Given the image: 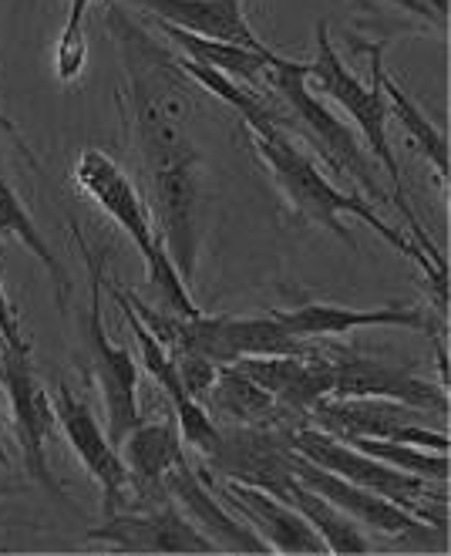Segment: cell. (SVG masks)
Segmentation results:
<instances>
[{"label": "cell", "mask_w": 451, "mask_h": 556, "mask_svg": "<svg viewBox=\"0 0 451 556\" xmlns=\"http://www.w3.org/2000/svg\"><path fill=\"white\" fill-rule=\"evenodd\" d=\"M334 365L331 399H388L425 415H448V391L428 378H417L411 368L377 362L353 351H327Z\"/></svg>", "instance_id": "4fadbf2b"}, {"label": "cell", "mask_w": 451, "mask_h": 556, "mask_svg": "<svg viewBox=\"0 0 451 556\" xmlns=\"http://www.w3.org/2000/svg\"><path fill=\"white\" fill-rule=\"evenodd\" d=\"M289 334L300 341L313 338H340L350 331H361V327H404V331L417 334H438V324L425 307H404V304H384L374 311H358V307H344V304H300L289 311H270Z\"/></svg>", "instance_id": "ffe728a7"}, {"label": "cell", "mask_w": 451, "mask_h": 556, "mask_svg": "<svg viewBox=\"0 0 451 556\" xmlns=\"http://www.w3.org/2000/svg\"><path fill=\"white\" fill-rule=\"evenodd\" d=\"M158 30H166V38L182 48V58L196 61V64H206V68L233 78L253 91H267V81H270V68L273 61L280 58L276 51H249V48H240V45H226V41H209V38H199V35H189L182 27H172V24H163L155 21Z\"/></svg>", "instance_id": "cb8c5ba5"}, {"label": "cell", "mask_w": 451, "mask_h": 556, "mask_svg": "<svg viewBox=\"0 0 451 556\" xmlns=\"http://www.w3.org/2000/svg\"><path fill=\"white\" fill-rule=\"evenodd\" d=\"M75 182L88 200L99 206L128 240H132V247L139 250L142 264L149 270V283L158 298V307L169 314H179V317L199 314L196 301H192V287H185V280L176 274L163 240H158L152 230V216L142 203L136 182L99 149H85L75 159Z\"/></svg>", "instance_id": "5b68a950"}, {"label": "cell", "mask_w": 451, "mask_h": 556, "mask_svg": "<svg viewBox=\"0 0 451 556\" xmlns=\"http://www.w3.org/2000/svg\"><path fill=\"white\" fill-rule=\"evenodd\" d=\"M286 435H289V445H294L307 463L327 469L361 489H371V493L398 503L411 516L428 522V527L435 522L438 530H444V485L441 482H428L422 476L384 466L353 445H347L344 439H334L331 432L317 429V425H297V429H289Z\"/></svg>", "instance_id": "8992f818"}, {"label": "cell", "mask_w": 451, "mask_h": 556, "mask_svg": "<svg viewBox=\"0 0 451 556\" xmlns=\"http://www.w3.org/2000/svg\"><path fill=\"white\" fill-rule=\"evenodd\" d=\"M384 4L401 8L414 17H422L428 24H435L438 30L448 27V0H384Z\"/></svg>", "instance_id": "4dcf8cb0"}, {"label": "cell", "mask_w": 451, "mask_h": 556, "mask_svg": "<svg viewBox=\"0 0 451 556\" xmlns=\"http://www.w3.org/2000/svg\"><path fill=\"white\" fill-rule=\"evenodd\" d=\"M8 415H4V408H0V466L8 463Z\"/></svg>", "instance_id": "1f68e13d"}, {"label": "cell", "mask_w": 451, "mask_h": 556, "mask_svg": "<svg viewBox=\"0 0 451 556\" xmlns=\"http://www.w3.org/2000/svg\"><path fill=\"white\" fill-rule=\"evenodd\" d=\"M216 493L256 536H260L270 546V553H289V556H297V553L300 556L327 553L324 540H320V533L310 527V522L294 506H286L283 500L263 493V489L243 485V482H233V479H222Z\"/></svg>", "instance_id": "e0dca14e"}, {"label": "cell", "mask_w": 451, "mask_h": 556, "mask_svg": "<svg viewBox=\"0 0 451 556\" xmlns=\"http://www.w3.org/2000/svg\"><path fill=\"white\" fill-rule=\"evenodd\" d=\"M88 540L105 543L115 553H219L172 500L139 506L136 513H112L102 527L88 530Z\"/></svg>", "instance_id": "9a60e30c"}, {"label": "cell", "mask_w": 451, "mask_h": 556, "mask_svg": "<svg viewBox=\"0 0 451 556\" xmlns=\"http://www.w3.org/2000/svg\"><path fill=\"white\" fill-rule=\"evenodd\" d=\"M246 378H253L263 391L300 418L334 391V365L327 348H307L300 354H273V357H240L233 362Z\"/></svg>", "instance_id": "ac0fdd59"}, {"label": "cell", "mask_w": 451, "mask_h": 556, "mask_svg": "<svg viewBox=\"0 0 451 556\" xmlns=\"http://www.w3.org/2000/svg\"><path fill=\"white\" fill-rule=\"evenodd\" d=\"M128 4H136L163 24L182 27L189 35L240 45L249 51H270L246 21L243 0H128Z\"/></svg>", "instance_id": "44dd1931"}, {"label": "cell", "mask_w": 451, "mask_h": 556, "mask_svg": "<svg viewBox=\"0 0 451 556\" xmlns=\"http://www.w3.org/2000/svg\"><path fill=\"white\" fill-rule=\"evenodd\" d=\"M276 500H283L286 506H294L310 522V527L320 533V540H324L327 553H340V556L374 553L371 540L361 530V522H353L344 509H337L331 500H324L320 493H313V489H307L300 479L289 482Z\"/></svg>", "instance_id": "d4e9b609"}, {"label": "cell", "mask_w": 451, "mask_h": 556, "mask_svg": "<svg viewBox=\"0 0 451 556\" xmlns=\"http://www.w3.org/2000/svg\"><path fill=\"white\" fill-rule=\"evenodd\" d=\"M289 429H219V445L206 455L209 469L219 479H233L243 485H256L270 496H280L294 482V445H289Z\"/></svg>", "instance_id": "7c38bea8"}, {"label": "cell", "mask_w": 451, "mask_h": 556, "mask_svg": "<svg viewBox=\"0 0 451 556\" xmlns=\"http://www.w3.org/2000/svg\"><path fill=\"white\" fill-rule=\"evenodd\" d=\"M270 109H273V125L283 128L286 136H300L334 176L350 179L353 186H361L368 203H381L384 186L377 179V162L364 152L361 136L353 132L347 122H340L320 98L310 91L307 81V61H289L276 58L270 68Z\"/></svg>", "instance_id": "277c9868"}, {"label": "cell", "mask_w": 451, "mask_h": 556, "mask_svg": "<svg viewBox=\"0 0 451 556\" xmlns=\"http://www.w3.org/2000/svg\"><path fill=\"white\" fill-rule=\"evenodd\" d=\"M246 132H249V142H253L256 155L263 159L273 186L280 189V195L300 219L334 233L344 247H358V240H353V233L347 230L340 216H353V219L368 223L384 243H391L398 253L411 256L414 264L425 270V277L431 280V293H435L438 311L441 314L448 311V274L431 264V260L422 253V247H417L414 240H408L404 233H398L395 226L384 223L377 216V210L368 200H361L358 192L337 189L324 173H320L317 162L310 155H304L300 146H294V136H286L283 128L263 125V128H246Z\"/></svg>", "instance_id": "7a4b0ae2"}, {"label": "cell", "mask_w": 451, "mask_h": 556, "mask_svg": "<svg viewBox=\"0 0 451 556\" xmlns=\"http://www.w3.org/2000/svg\"><path fill=\"white\" fill-rule=\"evenodd\" d=\"M145 186L152 216L158 223V240H163L176 274L185 280V287H192L199 260V155L149 169Z\"/></svg>", "instance_id": "9c48e42d"}, {"label": "cell", "mask_w": 451, "mask_h": 556, "mask_svg": "<svg viewBox=\"0 0 451 556\" xmlns=\"http://www.w3.org/2000/svg\"><path fill=\"white\" fill-rule=\"evenodd\" d=\"M0 384L8 391L11 402V421H14V439L21 445V459L24 472L38 489L57 503H68V493L61 489L51 459H48V445L54 439V402L48 395V388L41 384L35 365H30V351H14V348H0Z\"/></svg>", "instance_id": "ba28073f"}, {"label": "cell", "mask_w": 451, "mask_h": 556, "mask_svg": "<svg viewBox=\"0 0 451 556\" xmlns=\"http://www.w3.org/2000/svg\"><path fill=\"white\" fill-rule=\"evenodd\" d=\"M0 341H4V348H14V351H30V341H27L24 331H21L17 311H14L11 301H8L4 283H0Z\"/></svg>", "instance_id": "f546056e"}, {"label": "cell", "mask_w": 451, "mask_h": 556, "mask_svg": "<svg viewBox=\"0 0 451 556\" xmlns=\"http://www.w3.org/2000/svg\"><path fill=\"white\" fill-rule=\"evenodd\" d=\"M203 405L209 415H222L226 421L246 425V429H297V425H307V418L283 408L270 391L246 378L236 365H219Z\"/></svg>", "instance_id": "603a6c76"}, {"label": "cell", "mask_w": 451, "mask_h": 556, "mask_svg": "<svg viewBox=\"0 0 451 556\" xmlns=\"http://www.w3.org/2000/svg\"><path fill=\"white\" fill-rule=\"evenodd\" d=\"M72 233L81 247V256L88 264V317H85V354H88V375L94 378L105 402L108 415V439L121 445L142 425V408H139V368L132 351L118 348L108 341L105 331V314H102V293H105V250L91 253L78 226Z\"/></svg>", "instance_id": "52a82bcc"}, {"label": "cell", "mask_w": 451, "mask_h": 556, "mask_svg": "<svg viewBox=\"0 0 451 556\" xmlns=\"http://www.w3.org/2000/svg\"><path fill=\"white\" fill-rule=\"evenodd\" d=\"M166 493L192 527L216 543L219 553H270V546L236 513L226 509V503H216L209 469L189 466V459L176 463L166 476Z\"/></svg>", "instance_id": "2e32d148"}, {"label": "cell", "mask_w": 451, "mask_h": 556, "mask_svg": "<svg viewBox=\"0 0 451 556\" xmlns=\"http://www.w3.org/2000/svg\"><path fill=\"white\" fill-rule=\"evenodd\" d=\"M91 8V0H68V21L57 38L54 51V72L64 85H72L81 78L85 61H88V38H85V14Z\"/></svg>", "instance_id": "f1b7e54d"}, {"label": "cell", "mask_w": 451, "mask_h": 556, "mask_svg": "<svg viewBox=\"0 0 451 556\" xmlns=\"http://www.w3.org/2000/svg\"><path fill=\"white\" fill-rule=\"evenodd\" d=\"M54 415L68 445L75 448L78 463L85 472L102 485V516H112L121 509L132 476L128 466L118 455V445L108 439V432L99 425V418L91 415V408L75 395L68 381H57L54 388Z\"/></svg>", "instance_id": "5bb4252c"}, {"label": "cell", "mask_w": 451, "mask_h": 556, "mask_svg": "<svg viewBox=\"0 0 451 556\" xmlns=\"http://www.w3.org/2000/svg\"><path fill=\"white\" fill-rule=\"evenodd\" d=\"M377 81H381V88H384V98H388V112H391V118H398L401 122V128L408 132V139L422 149V155L431 162L435 166V173H438V179H441V186H448V139H444V132H438V128L431 125V118L417 109V102L414 98L388 75V68H384V61L377 64Z\"/></svg>", "instance_id": "484cf974"}, {"label": "cell", "mask_w": 451, "mask_h": 556, "mask_svg": "<svg viewBox=\"0 0 451 556\" xmlns=\"http://www.w3.org/2000/svg\"><path fill=\"white\" fill-rule=\"evenodd\" d=\"M17 493V485H11L8 479H0V509H4V503Z\"/></svg>", "instance_id": "d6a6232c"}, {"label": "cell", "mask_w": 451, "mask_h": 556, "mask_svg": "<svg viewBox=\"0 0 451 556\" xmlns=\"http://www.w3.org/2000/svg\"><path fill=\"white\" fill-rule=\"evenodd\" d=\"M121 445H125L121 459H125L128 476H132V485H136V506L166 503L169 500L166 476L176 463L185 459V442H182L176 415L166 421L139 425Z\"/></svg>", "instance_id": "7402d4cb"}, {"label": "cell", "mask_w": 451, "mask_h": 556, "mask_svg": "<svg viewBox=\"0 0 451 556\" xmlns=\"http://www.w3.org/2000/svg\"><path fill=\"white\" fill-rule=\"evenodd\" d=\"M0 237H11V240H21L30 253H35L44 270L51 274L54 287H57V304L61 311L68 307V274H64V264L54 256V250L48 247L44 233H41V226L35 223V216L27 213V206L21 203V195L17 189L11 186V179L0 173Z\"/></svg>", "instance_id": "4316f807"}, {"label": "cell", "mask_w": 451, "mask_h": 556, "mask_svg": "<svg viewBox=\"0 0 451 556\" xmlns=\"http://www.w3.org/2000/svg\"><path fill=\"white\" fill-rule=\"evenodd\" d=\"M313 41H317V54L313 61H307V81H313L320 91H324L331 102H337L350 122L358 125L361 139L368 142L371 149V159L381 162L384 173L391 179V192H395V206L404 213L411 233H414V243L422 247V253L431 260L438 270L448 274V264H444V253L435 247V240L425 233V226L417 223L408 195H404V179H401V169H398V159L391 152V142H388V122H391V112H388V98H384V88L377 81V64L384 61V41L377 45H364V54L371 61V85H364L358 75H350V68L344 64V58L337 54L334 41H331V27L327 21H317L313 27Z\"/></svg>", "instance_id": "3957f363"}, {"label": "cell", "mask_w": 451, "mask_h": 556, "mask_svg": "<svg viewBox=\"0 0 451 556\" xmlns=\"http://www.w3.org/2000/svg\"><path fill=\"white\" fill-rule=\"evenodd\" d=\"M422 415L425 412L388 399H320L307 412V425H317L337 439H391L448 452V435L422 425Z\"/></svg>", "instance_id": "30bf717a"}, {"label": "cell", "mask_w": 451, "mask_h": 556, "mask_svg": "<svg viewBox=\"0 0 451 556\" xmlns=\"http://www.w3.org/2000/svg\"><path fill=\"white\" fill-rule=\"evenodd\" d=\"M105 290L112 293V298L118 301L121 314H125V324L132 327V334L139 341V354H142V365L145 371L152 375V381L158 384V391L166 395L176 421H179V432H182V442L192 445L199 455H212V448L219 445V429H216V418L206 412V405H199L196 399L189 395V388L176 368V357L169 354V348L158 341L145 320L136 314V307L128 304V290L121 283H115L108 274H105Z\"/></svg>", "instance_id": "8fae6325"}, {"label": "cell", "mask_w": 451, "mask_h": 556, "mask_svg": "<svg viewBox=\"0 0 451 556\" xmlns=\"http://www.w3.org/2000/svg\"><path fill=\"white\" fill-rule=\"evenodd\" d=\"M108 30L115 35L125 64V115L142 173L196 159V146H192L196 98L176 58L158 48L145 35V27H139L121 8L108 11Z\"/></svg>", "instance_id": "6da1fadb"}, {"label": "cell", "mask_w": 451, "mask_h": 556, "mask_svg": "<svg viewBox=\"0 0 451 556\" xmlns=\"http://www.w3.org/2000/svg\"><path fill=\"white\" fill-rule=\"evenodd\" d=\"M337 439V435H334ZM347 445H353L358 452L371 455V459L411 472V476H422L428 482H441L448 485V452H431L422 445H408V442H391V439H344Z\"/></svg>", "instance_id": "83f0119b"}, {"label": "cell", "mask_w": 451, "mask_h": 556, "mask_svg": "<svg viewBox=\"0 0 451 556\" xmlns=\"http://www.w3.org/2000/svg\"><path fill=\"white\" fill-rule=\"evenodd\" d=\"M0 125H4V128H8V132H11V136H14V139H17V132H14V125H11V122H8V118H4V115H0Z\"/></svg>", "instance_id": "836d02e7"}, {"label": "cell", "mask_w": 451, "mask_h": 556, "mask_svg": "<svg viewBox=\"0 0 451 556\" xmlns=\"http://www.w3.org/2000/svg\"><path fill=\"white\" fill-rule=\"evenodd\" d=\"M297 452V448H294ZM294 476L313 489V493H320L324 500H331L337 509H344L353 522H361V527H371L384 536H417V540H431V527L428 522H422L417 516H411L408 509H401L398 503L384 500L377 493H371V489H361L353 485L327 469H320L313 463H307L304 455L297 452L294 455Z\"/></svg>", "instance_id": "d6986e66"}]
</instances>
